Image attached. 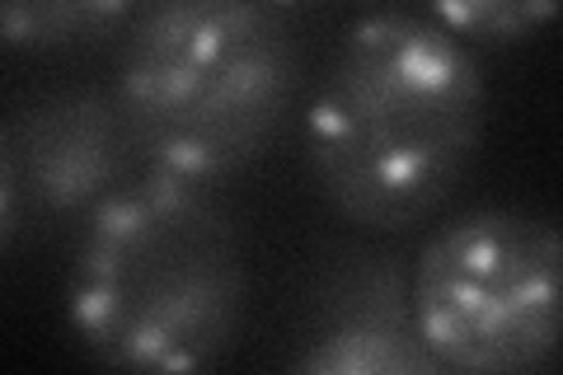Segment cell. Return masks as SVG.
Returning <instances> with one entry per match:
<instances>
[{"label":"cell","instance_id":"6da1fadb","mask_svg":"<svg viewBox=\"0 0 563 375\" xmlns=\"http://www.w3.org/2000/svg\"><path fill=\"white\" fill-rule=\"evenodd\" d=\"M488 128L474 52L437 20L376 10L333 47L306 109V165L343 221L395 235L451 202Z\"/></svg>","mask_w":563,"mask_h":375},{"label":"cell","instance_id":"7a4b0ae2","mask_svg":"<svg viewBox=\"0 0 563 375\" xmlns=\"http://www.w3.org/2000/svg\"><path fill=\"white\" fill-rule=\"evenodd\" d=\"M244 315V235L211 184L151 169L90 211L66 277V324L95 362L207 371L231 356Z\"/></svg>","mask_w":563,"mask_h":375},{"label":"cell","instance_id":"3957f363","mask_svg":"<svg viewBox=\"0 0 563 375\" xmlns=\"http://www.w3.org/2000/svg\"><path fill=\"white\" fill-rule=\"evenodd\" d=\"M296 85L301 57L277 5L155 0L122 52L118 109L151 169L217 184L273 146Z\"/></svg>","mask_w":563,"mask_h":375},{"label":"cell","instance_id":"277c9868","mask_svg":"<svg viewBox=\"0 0 563 375\" xmlns=\"http://www.w3.org/2000/svg\"><path fill=\"white\" fill-rule=\"evenodd\" d=\"M559 230L512 207L446 221L409 267L413 319L442 371L521 375L559 352Z\"/></svg>","mask_w":563,"mask_h":375},{"label":"cell","instance_id":"5b68a950","mask_svg":"<svg viewBox=\"0 0 563 375\" xmlns=\"http://www.w3.org/2000/svg\"><path fill=\"white\" fill-rule=\"evenodd\" d=\"M306 375H432L413 319L409 267L390 254H339L314 287L306 343L291 356Z\"/></svg>","mask_w":563,"mask_h":375},{"label":"cell","instance_id":"8992f818","mask_svg":"<svg viewBox=\"0 0 563 375\" xmlns=\"http://www.w3.org/2000/svg\"><path fill=\"white\" fill-rule=\"evenodd\" d=\"M20 188L52 217L95 211L128 178L136 155L118 95L95 85L47 89L20 113L10 132Z\"/></svg>","mask_w":563,"mask_h":375},{"label":"cell","instance_id":"52a82bcc","mask_svg":"<svg viewBox=\"0 0 563 375\" xmlns=\"http://www.w3.org/2000/svg\"><path fill=\"white\" fill-rule=\"evenodd\" d=\"M136 0H0L5 52H66L113 33Z\"/></svg>","mask_w":563,"mask_h":375},{"label":"cell","instance_id":"ba28073f","mask_svg":"<svg viewBox=\"0 0 563 375\" xmlns=\"http://www.w3.org/2000/svg\"><path fill=\"white\" fill-rule=\"evenodd\" d=\"M432 20L461 43H521L559 14V0H428Z\"/></svg>","mask_w":563,"mask_h":375},{"label":"cell","instance_id":"9c48e42d","mask_svg":"<svg viewBox=\"0 0 563 375\" xmlns=\"http://www.w3.org/2000/svg\"><path fill=\"white\" fill-rule=\"evenodd\" d=\"M20 211H24L20 165H14V146H10V132L0 128V249L10 244L14 225H20Z\"/></svg>","mask_w":563,"mask_h":375},{"label":"cell","instance_id":"30bf717a","mask_svg":"<svg viewBox=\"0 0 563 375\" xmlns=\"http://www.w3.org/2000/svg\"><path fill=\"white\" fill-rule=\"evenodd\" d=\"M263 5H296V0H263Z\"/></svg>","mask_w":563,"mask_h":375}]
</instances>
